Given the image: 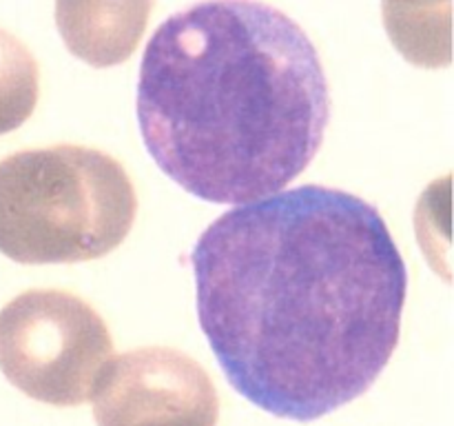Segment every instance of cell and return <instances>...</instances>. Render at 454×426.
<instances>
[{
	"instance_id": "5b68a950",
	"label": "cell",
	"mask_w": 454,
	"mask_h": 426,
	"mask_svg": "<svg viewBox=\"0 0 454 426\" xmlns=\"http://www.w3.org/2000/svg\"><path fill=\"white\" fill-rule=\"evenodd\" d=\"M98 426H215L220 398L202 364L168 346L111 358L93 389Z\"/></svg>"
},
{
	"instance_id": "6da1fadb",
	"label": "cell",
	"mask_w": 454,
	"mask_h": 426,
	"mask_svg": "<svg viewBox=\"0 0 454 426\" xmlns=\"http://www.w3.org/2000/svg\"><path fill=\"white\" fill-rule=\"evenodd\" d=\"M204 337L229 384L313 422L362 398L399 344L408 269L375 204L301 185L238 204L191 251Z\"/></svg>"
},
{
	"instance_id": "3957f363",
	"label": "cell",
	"mask_w": 454,
	"mask_h": 426,
	"mask_svg": "<svg viewBox=\"0 0 454 426\" xmlns=\"http://www.w3.org/2000/svg\"><path fill=\"white\" fill-rule=\"evenodd\" d=\"M136 213L131 178L100 149L53 145L0 160V253L18 264L109 256Z\"/></svg>"
},
{
	"instance_id": "52a82bcc",
	"label": "cell",
	"mask_w": 454,
	"mask_h": 426,
	"mask_svg": "<svg viewBox=\"0 0 454 426\" xmlns=\"http://www.w3.org/2000/svg\"><path fill=\"white\" fill-rule=\"evenodd\" d=\"M390 43L408 62L439 69L452 60V0H381Z\"/></svg>"
},
{
	"instance_id": "7a4b0ae2",
	"label": "cell",
	"mask_w": 454,
	"mask_h": 426,
	"mask_svg": "<svg viewBox=\"0 0 454 426\" xmlns=\"http://www.w3.org/2000/svg\"><path fill=\"white\" fill-rule=\"evenodd\" d=\"M136 114L164 176L204 202L247 204L309 169L331 96L293 18L260 0H202L146 43Z\"/></svg>"
},
{
	"instance_id": "ba28073f",
	"label": "cell",
	"mask_w": 454,
	"mask_h": 426,
	"mask_svg": "<svg viewBox=\"0 0 454 426\" xmlns=\"http://www.w3.org/2000/svg\"><path fill=\"white\" fill-rule=\"evenodd\" d=\"M38 93L40 69L34 53L0 27V136L31 118Z\"/></svg>"
},
{
	"instance_id": "277c9868",
	"label": "cell",
	"mask_w": 454,
	"mask_h": 426,
	"mask_svg": "<svg viewBox=\"0 0 454 426\" xmlns=\"http://www.w3.org/2000/svg\"><path fill=\"white\" fill-rule=\"evenodd\" d=\"M111 358L105 320L74 293L31 288L0 311V371L35 402L80 406Z\"/></svg>"
},
{
	"instance_id": "8992f818",
	"label": "cell",
	"mask_w": 454,
	"mask_h": 426,
	"mask_svg": "<svg viewBox=\"0 0 454 426\" xmlns=\"http://www.w3.org/2000/svg\"><path fill=\"white\" fill-rule=\"evenodd\" d=\"M153 0H56V27L78 60L105 69L136 53Z\"/></svg>"
}]
</instances>
